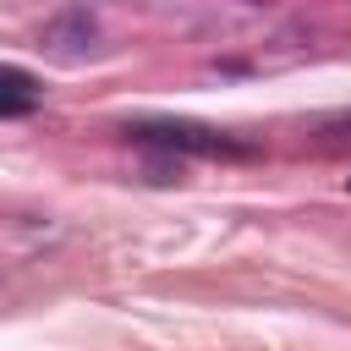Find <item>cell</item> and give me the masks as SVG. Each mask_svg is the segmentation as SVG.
<instances>
[{
	"instance_id": "cell-2",
	"label": "cell",
	"mask_w": 351,
	"mask_h": 351,
	"mask_svg": "<svg viewBox=\"0 0 351 351\" xmlns=\"http://www.w3.org/2000/svg\"><path fill=\"white\" fill-rule=\"evenodd\" d=\"M33 104H38V82L27 71L0 66V115H27Z\"/></svg>"
},
{
	"instance_id": "cell-1",
	"label": "cell",
	"mask_w": 351,
	"mask_h": 351,
	"mask_svg": "<svg viewBox=\"0 0 351 351\" xmlns=\"http://www.w3.org/2000/svg\"><path fill=\"white\" fill-rule=\"evenodd\" d=\"M137 137L148 143H165V148H192V154H225L230 143L208 126H192V121H159V126H137Z\"/></svg>"
}]
</instances>
